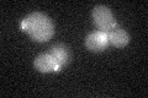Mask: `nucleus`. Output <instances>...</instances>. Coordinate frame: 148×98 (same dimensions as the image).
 <instances>
[{"label":"nucleus","instance_id":"nucleus-1","mask_svg":"<svg viewBox=\"0 0 148 98\" xmlns=\"http://www.w3.org/2000/svg\"><path fill=\"white\" fill-rule=\"evenodd\" d=\"M21 28L29 33L34 41L43 43L48 42L54 34L52 20L42 12H31L21 22Z\"/></svg>","mask_w":148,"mask_h":98},{"label":"nucleus","instance_id":"nucleus-5","mask_svg":"<svg viewBox=\"0 0 148 98\" xmlns=\"http://www.w3.org/2000/svg\"><path fill=\"white\" fill-rule=\"evenodd\" d=\"M48 53L52 55V57L54 58V60L57 62L59 70H61L62 68H64L69 62H71V50H69L68 47L66 44H63V43L53 44L49 48Z\"/></svg>","mask_w":148,"mask_h":98},{"label":"nucleus","instance_id":"nucleus-4","mask_svg":"<svg viewBox=\"0 0 148 98\" xmlns=\"http://www.w3.org/2000/svg\"><path fill=\"white\" fill-rule=\"evenodd\" d=\"M34 66L37 71L43 72V74L58 71L59 70L57 62H56L54 58L49 53H42V54L37 55L34 62Z\"/></svg>","mask_w":148,"mask_h":98},{"label":"nucleus","instance_id":"nucleus-6","mask_svg":"<svg viewBox=\"0 0 148 98\" xmlns=\"http://www.w3.org/2000/svg\"><path fill=\"white\" fill-rule=\"evenodd\" d=\"M108 41L109 45H112L115 48H123L126 47L130 42V34L126 30L121 27H115L114 30L108 32Z\"/></svg>","mask_w":148,"mask_h":98},{"label":"nucleus","instance_id":"nucleus-2","mask_svg":"<svg viewBox=\"0 0 148 98\" xmlns=\"http://www.w3.org/2000/svg\"><path fill=\"white\" fill-rule=\"evenodd\" d=\"M92 22L99 31L106 32V33L119 26L112 11L104 5H98L92 9Z\"/></svg>","mask_w":148,"mask_h":98},{"label":"nucleus","instance_id":"nucleus-3","mask_svg":"<svg viewBox=\"0 0 148 98\" xmlns=\"http://www.w3.org/2000/svg\"><path fill=\"white\" fill-rule=\"evenodd\" d=\"M109 45V41H108V33L103 31H94L89 33L85 38V47L88 50L94 53H99V52H104Z\"/></svg>","mask_w":148,"mask_h":98}]
</instances>
